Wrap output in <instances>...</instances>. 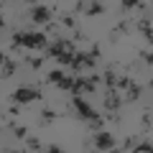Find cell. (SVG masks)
Returning a JSON list of instances; mask_svg holds the SVG:
<instances>
[{"instance_id":"cell-35","label":"cell","mask_w":153,"mask_h":153,"mask_svg":"<svg viewBox=\"0 0 153 153\" xmlns=\"http://www.w3.org/2000/svg\"><path fill=\"white\" fill-rule=\"evenodd\" d=\"M0 8H3V3H0Z\"/></svg>"},{"instance_id":"cell-1","label":"cell","mask_w":153,"mask_h":153,"mask_svg":"<svg viewBox=\"0 0 153 153\" xmlns=\"http://www.w3.org/2000/svg\"><path fill=\"white\" fill-rule=\"evenodd\" d=\"M49 38L46 33H33V31H16L10 38V49H38L44 51Z\"/></svg>"},{"instance_id":"cell-4","label":"cell","mask_w":153,"mask_h":153,"mask_svg":"<svg viewBox=\"0 0 153 153\" xmlns=\"http://www.w3.org/2000/svg\"><path fill=\"white\" fill-rule=\"evenodd\" d=\"M44 51H46L44 59L46 56H49V59H56L61 51H76V46H74V41H69V38H56V41H49V44H46Z\"/></svg>"},{"instance_id":"cell-19","label":"cell","mask_w":153,"mask_h":153,"mask_svg":"<svg viewBox=\"0 0 153 153\" xmlns=\"http://www.w3.org/2000/svg\"><path fill=\"white\" fill-rule=\"evenodd\" d=\"M123 10H133V8H143V0H120Z\"/></svg>"},{"instance_id":"cell-24","label":"cell","mask_w":153,"mask_h":153,"mask_svg":"<svg viewBox=\"0 0 153 153\" xmlns=\"http://www.w3.org/2000/svg\"><path fill=\"white\" fill-rule=\"evenodd\" d=\"M151 140H143V143H135V148H133V151H138V153H148V151H151Z\"/></svg>"},{"instance_id":"cell-10","label":"cell","mask_w":153,"mask_h":153,"mask_svg":"<svg viewBox=\"0 0 153 153\" xmlns=\"http://www.w3.org/2000/svg\"><path fill=\"white\" fill-rule=\"evenodd\" d=\"M105 10H107V8H105L102 0H89L87 8H84V16H89V18H92V16H102Z\"/></svg>"},{"instance_id":"cell-2","label":"cell","mask_w":153,"mask_h":153,"mask_svg":"<svg viewBox=\"0 0 153 153\" xmlns=\"http://www.w3.org/2000/svg\"><path fill=\"white\" fill-rule=\"evenodd\" d=\"M97 59H100V46L94 44L89 51H74V59H71V69L74 71H79L84 66V69H92L94 64H97Z\"/></svg>"},{"instance_id":"cell-16","label":"cell","mask_w":153,"mask_h":153,"mask_svg":"<svg viewBox=\"0 0 153 153\" xmlns=\"http://www.w3.org/2000/svg\"><path fill=\"white\" fill-rule=\"evenodd\" d=\"M71 59H74V51H61V54L56 56V61H59L61 66H71Z\"/></svg>"},{"instance_id":"cell-25","label":"cell","mask_w":153,"mask_h":153,"mask_svg":"<svg viewBox=\"0 0 153 153\" xmlns=\"http://www.w3.org/2000/svg\"><path fill=\"white\" fill-rule=\"evenodd\" d=\"M102 125H105V120H102V115H100V117H94V120H89V128H92L94 133H97V130H102Z\"/></svg>"},{"instance_id":"cell-17","label":"cell","mask_w":153,"mask_h":153,"mask_svg":"<svg viewBox=\"0 0 153 153\" xmlns=\"http://www.w3.org/2000/svg\"><path fill=\"white\" fill-rule=\"evenodd\" d=\"M130 82H133V79H130V76H117V82H115V89H117V92H125V89L128 87H130Z\"/></svg>"},{"instance_id":"cell-6","label":"cell","mask_w":153,"mask_h":153,"mask_svg":"<svg viewBox=\"0 0 153 153\" xmlns=\"http://www.w3.org/2000/svg\"><path fill=\"white\" fill-rule=\"evenodd\" d=\"M51 18H54V10H51L49 5H33L31 8V21L38 23V26H46V23H51Z\"/></svg>"},{"instance_id":"cell-30","label":"cell","mask_w":153,"mask_h":153,"mask_svg":"<svg viewBox=\"0 0 153 153\" xmlns=\"http://www.w3.org/2000/svg\"><path fill=\"white\" fill-rule=\"evenodd\" d=\"M128 31H130V26H128L125 21H123V23H117V28H115V33H128Z\"/></svg>"},{"instance_id":"cell-29","label":"cell","mask_w":153,"mask_h":153,"mask_svg":"<svg viewBox=\"0 0 153 153\" xmlns=\"http://www.w3.org/2000/svg\"><path fill=\"white\" fill-rule=\"evenodd\" d=\"M151 59H153V56H151V51H140V61H143V64H148V66H151V64H153Z\"/></svg>"},{"instance_id":"cell-7","label":"cell","mask_w":153,"mask_h":153,"mask_svg":"<svg viewBox=\"0 0 153 153\" xmlns=\"http://www.w3.org/2000/svg\"><path fill=\"white\" fill-rule=\"evenodd\" d=\"M102 107L107 112H117L123 107V94L117 89H105V100H102Z\"/></svg>"},{"instance_id":"cell-26","label":"cell","mask_w":153,"mask_h":153,"mask_svg":"<svg viewBox=\"0 0 153 153\" xmlns=\"http://www.w3.org/2000/svg\"><path fill=\"white\" fill-rule=\"evenodd\" d=\"M74 16H69V13H64V16H61V26H66V28H74Z\"/></svg>"},{"instance_id":"cell-27","label":"cell","mask_w":153,"mask_h":153,"mask_svg":"<svg viewBox=\"0 0 153 153\" xmlns=\"http://www.w3.org/2000/svg\"><path fill=\"white\" fill-rule=\"evenodd\" d=\"M151 120H153V115H151V110H148V112L140 117V125L146 128V130H151Z\"/></svg>"},{"instance_id":"cell-34","label":"cell","mask_w":153,"mask_h":153,"mask_svg":"<svg viewBox=\"0 0 153 153\" xmlns=\"http://www.w3.org/2000/svg\"><path fill=\"white\" fill-rule=\"evenodd\" d=\"M28 3H31V5H38V3H41V0H28Z\"/></svg>"},{"instance_id":"cell-28","label":"cell","mask_w":153,"mask_h":153,"mask_svg":"<svg viewBox=\"0 0 153 153\" xmlns=\"http://www.w3.org/2000/svg\"><path fill=\"white\" fill-rule=\"evenodd\" d=\"M135 143H138V138H125V143H123V148H125V151H133V148H135Z\"/></svg>"},{"instance_id":"cell-33","label":"cell","mask_w":153,"mask_h":153,"mask_svg":"<svg viewBox=\"0 0 153 153\" xmlns=\"http://www.w3.org/2000/svg\"><path fill=\"white\" fill-rule=\"evenodd\" d=\"M3 28H5V21H3V16H0V31H3Z\"/></svg>"},{"instance_id":"cell-14","label":"cell","mask_w":153,"mask_h":153,"mask_svg":"<svg viewBox=\"0 0 153 153\" xmlns=\"http://www.w3.org/2000/svg\"><path fill=\"white\" fill-rule=\"evenodd\" d=\"M138 31H140L143 36H146V41H151V38H153V31H151V21H148V18L138 21Z\"/></svg>"},{"instance_id":"cell-5","label":"cell","mask_w":153,"mask_h":153,"mask_svg":"<svg viewBox=\"0 0 153 153\" xmlns=\"http://www.w3.org/2000/svg\"><path fill=\"white\" fill-rule=\"evenodd\" d=\"M71 107H74L76 117H82V120H94V117H100V112H97V110H92V105L84 102L79 94H74V100H71Z\"/></svg>"},{"instance_id":"cell-32","label":"cell","mask_w":153,"mask_h":153,"mask_svg":"<svg viewBox=\"0 0 153 153\" xmlns=\"http://www.w3.org/2000/svg\"><path fill=\"white\" fill-rule=\"evenodd\" d=\"M5 61H8V56H5V54H3V51H0V66L5 64Z\"/></svg>"},{"instance_id":"cell-15","label":"cell","mask_w":153,"mask_h":153,"mask_svg":"<svg viewBox=\"0 0 153 153\" xmlns=\"http://www.w3.org/2000/svg\"><path fill=\"white\" fill-rule=\"evenodd\" d=\"M8 125H10V130H13V135L18 138V140H26V135H28V130L23 125H18V123H8Z\"/></svg>"},{"instance_id":"cell-8","label":"cell","mask_w":153,"mask_h":153,"mask_svg":"<svg viewBox=\"0 0 153 153\" xmlns=\"http://www.w3.org/2000/svg\"><path fill=\"white\" fill-rule=\"evenodd\" d=\"M94 148L97 151H110V148H115V138L110 135V133H105V130H97V135H94Z\"/></svg>"},{"instance_id":"cell-22","label":"cell","mask_w":153,"mask_h":153,"mask_svg":"<svg viewBox=\"0 0 153 153\" xmlns=\"http://www.w3.org/2000/svg\"><path fill=\"white\" fill-rule=\"evenodd\" d=\"M28 66H31V69H41V66H44V56H28Z\"/></svg>"},{"instance_id":"cell-21","label":"cell","mask_w":153,"mask_h":153,"mask_svg":"<svg viewBox=\"0 0 153 153\" xmlns=\"http://www.w3.org/2000/svg\"><path fill=\"white\" fill-rule=\"evenodd\" d=\"M26 148L28 151H41V140L33 138V135H26Z\"/></svg>"},{"instance_id":"cell-13","label":"cell","mask_w":153,"mask_h":153,"mask_svg":"<svg viewBox=\"0 0 153 153\" xmlns=\"http://www.w3.org/2000/svg\"><path fill=\"white\" fill-rule=\"evenodd\" d=\"M38 120H41L38 125H51V123L56 120V112H54L51 107H44V110H41V117H38Z\"/></svg>"},{"instance_id":"cell-9","label":"cell","mask_w":153,"mask_h":153,"mask_svg":"<svg viewBox=\"0 0 153 153\" xmlns=\"http://www.w3.org/2000/svg\"><path fill=\"white\" fill-rule=\"evenodd\" d=\"M140 94H143V87H140L138 82H130V87L123 92V102H135Z\"/></svg>"},{"instance_id":"cell-18","label":"cell","mask_w":153,"mask_h":153,"mask_svg":"<svg viewBox=\"0 0 153 153\" xmlns=\"http://www.w3.org/2000/svg\"><path fill=\"white\" fill-rule=\"evenodd\" d=\"M69 92L71 94H82L84 92V76H74V84H71Z\"/></svg>"},{"instance_id":"cell-12","label":"cell","mask_w":153,"mask_h":153,"mask_svg":"<svg viewBox=\"0 0 153 153\" xmlns=\"http://www.w3.org/2000/svg\"><path fill=\"white\" fill-rule=\"evenodd\" d=\"M18 71V61H13V59H8L5 64L0 66V79H8V76H13Z\"/></svg>"},{"instance_id":"cell-3","label":"cell","mask_w":153,"mask_h":153,"mask_svg":"<svg viewBox=\"0 0 153 153\" xmlns=\"http://www.w3.org/2000/svg\"><path fill=\"white\" fill-rule=\"evenodd\" d=\"M10 100H13V102H18V105L38 102V100H44V92H41V89H36V87H18L16 92L10 94Z\"/></svg>"},{"instance_id":"cell-20","label":"cell","mask_w":153,"mask_h":153,"mask_svg":"<svg viewBox=\"0 0 153 153\" xmlns=\"http://www.w3.org/2000/svg\"><path fill=\"white\" fill-rule=\"evenodd\" d=\"M71 84H74V76H61V79H59V82H56V87H59V89H66V92H69V89H71Z\"/></svg>"},{"instance_id":"cell-31","label":"cell","mask_w":153,"mask_h":153,"mask_svg":"<svg viewBox=\"0 0 153 153\" xmlns=\"http://www.w3.org/2000/svg\"><path fill=\"white\" fill-rule=\"evenodd\" d=\"M87 3H89V0H79V3L74 5V10H76V13H84V8H87Z\"/></svg>"},{"instance_id":"cell-23","label":"cell","mask_w":153,"mask_h":153,"mask_svg":"<svg viewBox=\"0 0 153 153\" xmlns=\"http://www.w3.org/2000/svg\"><path fill=\"white\" fill-rule=\"evenodd\" d=\"M61 76H64V71H61V69H54V71H49V76H46V79H49L51 84H56Z\"/></svg>"},{"instance_id":"cell-11","label":"cell","mask_w":153,"mask_h":153,"mask_svg":"<svg viewBox=\"0 0 153 153\" xmlns=\"http://www.w3.org/2000/svg\"><path fill=\"white\" fill-rule=\"evenodd\" d=\"M100 82L105 84V89H115V82H117V74H115V69H112V66H107V69L102 71Z\"/></svg>"}]
</instances>
